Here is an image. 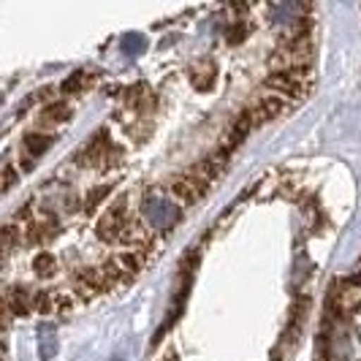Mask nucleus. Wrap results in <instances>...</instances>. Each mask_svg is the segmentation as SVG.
<instances>
[{
	"label": "nucleus",
	"mask_w": 361,
	"mask_h": 361,
	"mask_svg": "<svg viewBox=\"0 0 361 361\" xmlns=\"http://www.w3.org/2000/svg\"><path fill=\"white\" fill-rule=\"evenodd\" d=\"M87 82H90L87 71H76L73 76H68V79L63 82V90H66V92H76V90H82V87H87Z\"/></svg>",
	"instance_id": "obj_7"
},
{
	"label": "nucleus",
	"mask_w": 361,
	"mask_h": 361,
	"mask_svg": "<svg viewBox=\"0 0 361 361\" xmlns=\"http://www.w3.org/2000/svg\"><path fill=\"white\" fill-rule=\"evenodd\" d=\"M190 76H193V82H196L199 87H207V85L212 82V76H215V68H212L209 63H199V66L190 71Z\"/></svg>",
	"instance_id": "obj_5"
},
{
	"label": "nucleus",
	"mask_w": 361,
	"mask_h": 361,
	"mask_svg": "<svg viewBox=\"0 0 361 361\" xmlns=\"http://www.w3.org/2000/svg\"><path fill=\"white\" fill-rule=\"evenodd\" d=\"M288 106V98H283V95H274V92H264L255 104L245 109L247 114H250V120H253V126H264V123H269L274 117H280L283 114V109Z\"/></svg>",
	"instance_id": "obj_1"
},
{
	"label": "nucleus",
	"mask_w": 361,
	"mask_h": 361,
	"mask_svg": "<svg viewBox=\"0 0 361 361\" xmlns=\"http://www.w3.org/2000/svg\"><path fill=\"white\" fill-rule=\"evenodd\" d=\"M106 196H109L106 185H104V188H95V190H90V193L85 196V212H95V207L106 199Z\"/></svg>",
	"instance_id": "obj_8"
},
{
	"label": "nucleus",
	"mask_w": 361,
	"mask_h": 361,
	"mask_svg": "<svg viewBox=\"0 0 361 361\" xmlns=\"http://www.w3.org/2000/svg\"><path fill=\"white\" fill-rule=\"evenodd\" d=\"M166 190L171 193V199L180 201L182 207H190V204H196V201L207 193V185H201L190 171H185V174L177 177V180L169 182V185H166Z\"/></svg>",
	"instance_id": "obj_2"
},
{
	"label": "nucleus",
	"mask_w": 361,
	"mask_h": 361,
	"mask_svg": "<svg viewBox=\"0 0 361 361\" xmlns=\"http://www.w3.org/2000/svg\"><path fill=\"white\" fill-rule=\"evenodd\" d=\"M166 361H177V359H174V356H169V359H166Z\"/></svg>",
	"instance_id": "obj_10"
},
{
	"label": "nucleus",
	"mask_w": 361,
	"mask_h": 361,
	"mask_svg": "<svg viewBox=\"0 0 361 361\" xmlns=\"http://www.w3.org/2000/svg\"><path fill=\"white\" fill-rule=\"evenodd\" d=\"M33 269H36L41 277H52L54 271H57V264H54L52 255H36V261H33Z\"/></svg>",
	"instance_id": "obj_6"
},
{
	"label": "nucleus",
	"mask_w": 361,
	"mask_h": 361,
	"mask_svg": "<svg viewBox=\"0 0 361 361\" xmlns=\"http://www.w3.org/2000/svg\"><path fill=\"white\" fill-rule=\"evenodd\" d=\"M14 180H17V171H14V166H11V163H6V180H3V188L8 190V188L14 185Z\"/></svg>",
	"instance_id": "obj_9"
},
{
	"label": "nucleus",
	"mask_w": 361,
	"mask_h": 361,
	"mask_svg": "<svg viewBox=\"0 0 361 361\" xmlns=\"http://www.w3.org/2000/svg\"><path fill=\"white\" fill-rule=\"evenodd\" d=\"M49 145H52V136H44V133H30V136H25V149H27L30 155L44 152Z\"/></svg>",
	"instance_id": "obj_4"
},
{
	"label": "nucleus",
	"mask_w": 361,
	"mask_h": 361,
	"mask_svg": "<svg viewBox=\"0 0 361 361\" xmlns=\"http://www.w3.org/2000/svg\"><path fill=\"white\" fill-rule=\"evenodd\" d=\"M68 117H71V104L57 101V104L44 106V111H41V126H63Z\"/></svg>",
	"instance_id": "obj_3"
}]
</instances>
